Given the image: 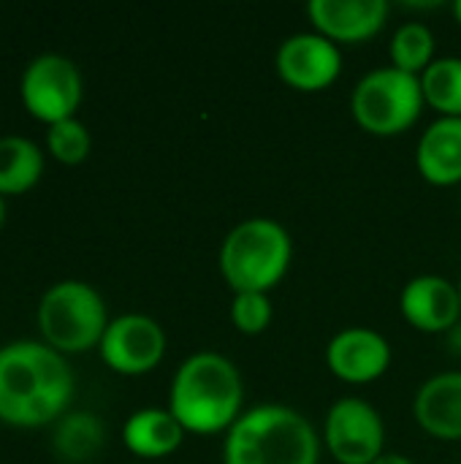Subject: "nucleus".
Listing matches in <instances>:
<instances>
[{
    "label": "nucleus",
    "mask_w": 461,
    "mask_h": 464,
    "mask_svg": "<svg viewBox=\"0 0 461 464\" xmlns=\"http://www.w3.org/2000/svg\"><path fill=\"white\" fill-rule=\"evenodd\" d=\"M71 394V367L46 343L16 340L0 348V421L22 430L54 424Z\"/></svg>",
    "instance_id": "nucleus-1"
},
{
    "label": "nucleus",
    "mask_w": 461,
    "mask_h": 464,
    "mask_svg": "<svg viewBox=\"0 0 461 464\" xmlns=\"http://www.w3.org/2000/svg\"><path fill=\"white\" fill-rule=\"evenodd\" d=\"M242 408V378L236 367L217 353L190 356L171 383V416L182 430L212 435L236 424Z\"/></svg>",
    "instance_id": "nucleus-2"
},
{
    "label": "nucleus",
    "mask_w": 461,
    "mask_h": 464,
    "mask_svg": "<svg viewBox=\"0 0 461 464\" xmlns=\"http://www.w3.org/2000/svg\"><path fill=\"white\" fill-rule=\"evenodd\" d=\"M226 464H318V435L296 411L264 405L231 427Z\"/></svg>",
    "instance_id": "nucleus-3"
},
{
    "label": "nucleus",
    "mask_w": 461,
    "mask_h": 464,
    "mask_svg": "<svg viewBox=\"0 0 461 464\" xmlns=\"http://www.w3.org/2000/svg\"><path fill=\"white\" fill-rule=\"evenodd\" d=\"M288 261L291 237L280 223L269 218H253L239 223L220 250V269L236 294H266L285 275Z\"/></svg>",
    "instance_id": "nucleus-4"
},
{
    "label": "nucleus",
    "mask_w": 461,
    "mask_h": 464,
    "mask_svg": "<svg viewBox=\"0 0 461 464\" xmlns=\"http://www.w3.org/2000/svg\"><path fill=\"white\" fill-rule=\"evenodd\" d=\"M109 326L101 294L82 280L54 283L38 304V329L57 353H84L101 345Z\"/></svg>",
    "instance_id": "nucleus-5"
},
{
    "label": "nucleus",
    "mask_w": 461,
    "mask_h": 464,
    "mask_svg": "<svg viewBox=\"0 0 461 464\" xmlns=\"http://www.w3.org/2000/svg\"><path fill=\"white\" fill-rule=\"evenodd\" d=\"M421 103V79L399 68H378L367 73L353 92L356 120L378 136L408 130L418 120Z\"/></svg>",
    "instance_id": "nucleus-6"
},
{
    "label": "nucleus",
    "mask_w": 461,
    "mask_h": 464,
    "mask_svg": "<svg viewBox=\"0 0 461 464\" xmlns=\"http://www.w3.org/2000/svg\"><path fill=\"white\" fill-rule=\"evenodd\" d=\"M22 103L24 109L46 122L71 120L82 103V73L62 54H41L27 63L22 73Z\"/></svg>",
    "instance_id": "nucleus-7"
},
{
    "label": "nucleus",
    "mask_w": 461,
    "mask_h": 464,
    "mask_svg": "<svg viewBox=\"0 0 461 464\" xmlns=\"http://www.w3.org/2000/svg\"><path fill=\"white\" fill-rule=\"evenodd\" d=\"M326 443L342 464H375L383 454V421L364 400H340L326 419Z\"/></svg>",
    "instance_id": "nucleus-8"
},
{
    "label": "nucleus",
    "mask_w": 461,
    "mask_h": 464,
    "mask_svg": "<svg viewBox=\"0 0 461 464\" xmlns=\"http://www.w3.org/2000/svg\"><path fill=\"white\" fill-rule=\"evenodd\" d=\"M166 351V334L147 315H120L109 321L101 340V359L120 375L149 372Z\"/></svg>",
    "instance_id": "nucleus-9"
},
{
    "label": "nucleus",
    "mask_w": 461,
    "mask_h": 464,
    "mask_svg": "<svg viewBox=\"0 0 461 464\" xmlns=\"http://www.w3.org/2000/svg\"><path fill=\"white\" fill-rule=\"evenodd\" d=\"M340 68V49L326 35L299 33L277 52V71L296 90H323L337 79Z\"/></svg>",
    "instance_id": "nucleus-10"
},
{
    "label": "nucleus",
    "mask_w": 461,
    "mask_h": 464,
    "mask_svg": "<svg viewBox=\"0 0 461 464\" xmlns=\"http://www.w3.org/2000/svg\"><path fill=\"white\" fill-rule=\"evenodd\" d=\"M391 362L389 343L372 329H345L329 345V367L351 383H367L386 372Z\"/></svg>",
    "instance_id": "nucleus-11"
},
{
    "label": "nucleus",
    "mask_w": 461,
    "mask_h": 464,
    "mask_svg": "<svg viewBox=\"0 0 461 464\" xmlns=\"http://www.w3.org/2000/svg\"><path fill=\"white\" fill-rule=\"evenodd\" d=\"M459 291L437 275L416 277L402 291V313L421 332H446L459 321Z\"/></svg>",
    "instance_id": "nucleus-12"
},
{
    "label": "nucleus",
    "mask_w": 461,
    "mask_h": 464,
    "mask_svg": "<svg viewBox=\"0 0 461 464\" xmlns=\"http://www.w3.org/2000/svg\"><path fill=\"white\" fill-rule=\"evenodd\" d=\"M307 11L323 35L361 41L383 27L389 5L383 0H312Z\"/></svg>",
    "instance_id": "nucleus-13"
},
{
    "label": "nucleus",
    "mask_w": 461,
    "mask_h": 464,
    "mask_svg": "<svg viewBox=\"0 0 461 464\" xmlns=\"http://www.w3.org/2000/svg\"><path fill=\"white\" fill-rule=\"evenodd\" d=\"M416 419L443 440H461V372H446L424 383L416 397Z\"/></svg>",
    "instance_id": "nucleus-14"
},
{
    "label": "nucleus",
    "mask_w": 461,
    "mask_h": 464,
    "mask_svg": "<svg viewBox=\"0 0 461 464\" xmlns=\"http://www.w3.org/2000/svg\"><path fill=\"white\" fill-rule=\"evenodd\" d=\"M418 169L435 185L461 179V117H443L421 136Z\"/></svg>",
    "instance_id": "nucleus-15"
},
{
    "label": "nucleus",
    "mask_w": 461,
    "mask_h": 464,
    "mask_svg": "<svg viewBox=\"0 0 461 464\" xmlns=\"http://www.w3.org/2000/svg\"><path fill=\"white\" fill-rule=\"evenodd\" d=\"M182 435H185L182 424L171 416V411H160V408H144L133 413L122 430V440L128 451L147 459L171 454L182 443Z\"/></svg>",
    "instance_id": "nucleus-16"
},
{
    "label": "nucleus",
    "mask_w": 461,
    "mask_h": 464,
    "mask_svg": "<svg viewBox=\"0 0 461 464\" xmlns=\"http://www.w3.org/2000/svg\"><path fill=\"white\" fill-rule=\"evenodd\" d=\"M43 171V152L24 136L0 139V196L27 193Z\"/></svg>",
    "instance_id": "nucleus-17"
},
{
    "label": "nucleus",
    "mask_w": 461,
    "mask_h": 464,
    "mask_svg": "<svg viewBox=\"0 0 461 464\" xmlns=\"http://www.w3.org/2000/svg\"><path fill=\"white\" fill-rule=\"evenodd\" d=\"M52 449L62 462L82 464L90 462L101 446H103V424L92 413H65L60 421H54Z\"/></svg>",
    "instance_id": "nucleus-18"
},
{
    "label": "nucleus",
    "mask_w": 461,
    "mask_h": 464,
    "mask_svg": "<svg viewBox=\"0 0 461 464\" xmlns=\"http://www.w3.org/2000/svg\"><path fill=\"white\" fill-rule=\"evenodd\" d=\"M424 98L440 109L446 117H461V60L443 57L435 60L421 76Z\"/></svg>",
    "instance_id": "nucleus-19"
},
{
    "label": "nucleus",
    "mask_w": 461,
    "mask_h": 464,
    "mask_svg": "<svg viewBox=\"0 0 461 464\" xmlns=\"http://www.w3.org/2000/svg\"><path fill=\"white\" fill-rule=\"evenodd\" d=\"M432 52H435V35L421 22L402 24L394 35V44H391L394 68L413 73V76L432 65Z\"/></svg>",
    "instance_id": "nucleus-20"
},
{
    "label": "nucleus",
    "mask_w": 461,
    "mask_h": 464,
    "mask_svg": "<svg viewBox=\"0 0 461 464\" xmlns=\"http://www.w3.org/2000/svg\"><path fill=\"white\" fill-rule=\"evenodd\" d=\"M46 147L60 163L76 166L90 155V130L76 117L54 122L46 130Z\"/></svg>",
    "instance_id": "nucleus-21"
},
{
    "label": "nucleus",
    "mask_w": 461,
    "mask_h": 464,
    "mask_svg": "<svg viewBox=\"0 0 461 464\" xmlns=\"http://www.w3.org/2000/svg\"><path fill=\"white\" fill-rule=\"evenodd\" d=\"M231 321L245 334H258L272 321V302L261 291H245L234 296L231 304Z\"/></svg>",
    "instance_id": "nucleus-22"
},
{
    "label": "nucleus",
    "mask_w": 461,
    "mask_h": 464,
    "mask_svg": "<svg viewBox=\"0 0 461 464\" xmlns=\"http://www.w3.org/2000/svg\"><path fill=\"white\" fill-rule=\"evenodd\" d=\"M375 464H413L408 457H402V454H380Z\"/></svg>",
    "instance_id": "nucleus-23"
},
{
    "label": "nucleus",
    "mask_w": 461,
    "mask_h": 464,
    "mask_svg": "<svg viewBox=\"0 0 461 464\" xmlns=\"http://www.w3.org/2000/svg\"><path fill=\"white\" fill-rule=\"evenodd\" d=\"M3 220H5V201H3V196H0V226H3Z\"/></svg>",
    "instance_id": "nucleus-24"
},
{
    "label": "nucleus",
    "mask_w": 461,
    "mask_h": 464,
    "mask_svg": "<svg viewBox=\"0 0 461 464\" xmlns=\"http://www.w3.org/2000/svg\"><path fill=\"white\" fill-rule=\"evenodd\" d=\"M454 11H456V16H459V22H461V0L454 5Z\"/></svg>",
    "instance_id": "nucleus-25"
},
{
    "label": "nucleus",
    "mask_w": 461,
    "mask_h": 464,
    "mask_svg": "<svg viewBox=\"0 0 461 464\" xmlns=\"http://www.w3.org/2000/svg\"><path fill=\"white\" fill-rule=\"evenodd\" d=\"M459 296H461V283H459Z\"/></svg>",
    "instance_id": "nucleus-26"
}]
</instances>
